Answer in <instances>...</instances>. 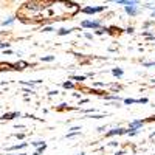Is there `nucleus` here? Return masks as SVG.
<instances>
[{"mask_svg":"<svg viewBox=\"0 0 155 155\" xmlns=\"http://www.w3.org/2000/svg\"><path fill=\"white\" fill-rule=\"evenodd\" d=\"M81 27L82 28H95V30H101V22L99 20H84L81 22Z\"/></svg>","mask_w":155,"mask_h":155,"instance_id":"1","label":"nucleus"},{"mask_svg":"<svg viewBox=\"0 0 155 155\" xmlns=\"http://www.w3.org/2000/svg\"><path fill=\"white\" fill-rule=\"evenodd\" d=\"M138 3H134V5H127L126 6V12L129 16H137V12H138V8H137Z\"/></svg>","mask_w":155,"mask_h":155,"instance_id":"2","label":"nucleus"},{"mask_svg":"<svg viewBox=\"0 0 155 155\" xmlns=\"http://www.w3.org/2000/svg\"><path fill=\"white\" fill-rule=\"evenodd\" d=\"M104 9V6H96V8H82V12L85 14H95V12H99Z\"/></svg>","mask_w":155,"mask_h":155,"instance_id":"3","label":"nucleus"},{"mask_svg":"<svg viewBox=\"0 0 155 155\" xmlns=\"http://www.w3.org/2000/svg\"><path fill=\"white\" fill-rule=\"evenodd\" d=\"M127 130L126 129H113V130L107 132V137H112V135H121V134H126Z\"/></svg>","mask_w":155,"mask_h":155,"instance_id":"4","label":"nucleus"},{"mask_svg":"<svg viewBox=\"0 0 155 155\" xmlns=\"http://www.w3.org/2000/svg\"><path fill=\"white\" fill-rule=\"evenodd\" d=\"M141 126H143V121H134L130 124V129H137L138 130V127H141Z\"/></svg>","mask_w":155,"mask_h":155,"instance_id":"5","label":"nucleus"},{"mask_svg":"<svg viewBox=\"0 0 155 155\" xmlns=\"http://www.w3.org/2000/svg\"><path fill=\"white\" fill-rule=\"evenodd\" d=\"M137 102H140V99H132V98L124 99V104H137Z\"/></svg>","mask_w":155,"mask_h":155,"instance_id":"6","label":"nucleus"},{"mask_svg":"<svg viewBox=\"0 0 155 155\" xmlns=\"http://www.w3.org/2000/svg\"><path fill=\"white\" fill-rule=\"evenodd\" d=\"M113 76H123V70L121 68H113Z\"/></svg>","mask_w":155,"mask_h":155,"instance_id":"7","label":"nucleus"},{"mask_svg":"<svg viewBox=\"0 0 155 155\" xmlns=\"http://www.w3.org/2000/svg\"><path fill=\"white\" fill-rule=\"evenodd\" d=\"M71 30H65V28H62V30H59V36H65V34H68Z\"/></svg>","mask_w":155,"mask_h":155,"instance_id":"8","label":"nucleus"},{"mask_svg":"<svg viewBox=\"0 0 155 155\" xmlns=\"http://www.w3.org/2000/svg\"><path fill=\"white\" fill-rule=\"evenodd\" d=\"M71 78L76 81H85V76H71Z\"/></svg>","mask_w":155,"mask_h":155,"instance_id":"9","label":"nucleus"},{"mask_svg":"<svg viewBox=\"0 0 155 155\" xmlns=\"http://www.w3.org/2000/svg\"><path fill=\"white\" fill-rule=\"evenodd\" d=\"M64 87H65V88H73V82H64Z\"/></svg>","mask_w":155,"mask_h":155,"instance_id":"10","label":"nucleus"},{"mask_svg":"<svg viewBox=\"0 0 155 155\" xmlns=\"http://www.w3.org/2000/svg\"><path fill=\"white\" fill-rule=\"evenodd\" d=\"M54 58L53 56H47V58H42V61H47V62H50V61H53Z\"/></svg>","mask_w":155,"mask_h":155,"instance_id":"11","label":"nucleus"},{"mask_svg":"<svg viewBox=\"0 0 155 155\" xmlns=\"http://www.w3.org/2000/svg\"><path fill=\"white\" fill-rule=\"evenodd\" d=\"M106 30H96V34H104Z\"/></svg>","mask_w":155,"mask_h":155,"instance_id":"12","label":"nucleus"}]
</instances>
